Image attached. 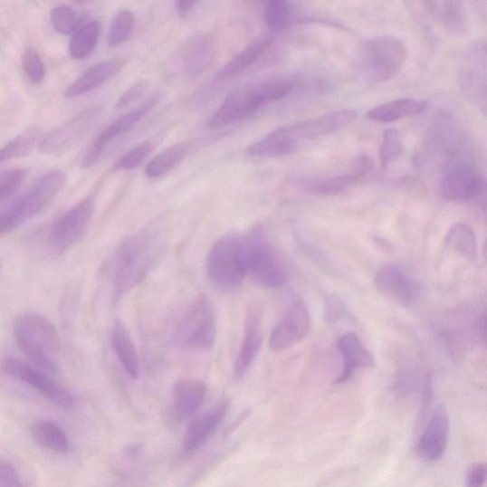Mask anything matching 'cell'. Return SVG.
<instances>
[{"label":"cell","instance_id":"cell-1","mask_svg":"<svg viewBox=\"0 0 487 487\" xmlns=\"http://www.w3.org/2000/svg\"><path fill=\"white\" fill-rule=\"evenodd\" d=\"M294 86L291 80L276 78L236 88L224 98L207 126L216 129L245 120L260 109L288 97Z\"/></svg>","mask_w":487,"mask_h":487},{"label":"cell","instance_id":"cell-2","mask_svg":"<svg viewBox=\"0 0 487 487\" xmlns=\"http://www.w3.org/2000/svg\"><path fill=\"white\" fill-rule=\"evenodd\" d=\"M160 251L158 236L148 232L133 234L121 244L112 266V295L115 301L142 282L155 266Z\"/></svg>","mask_w":487,"mask_h":487},{"label":"cell","instance_id":"cell-3","mask_svg":"<svg viewBox=\"0 0 487 487\" xmlns=\"http://www.w3.org/2000/svg\"><path fill=\"white\" fill-rule=\"evenodd\" d=\"M244 260L247 277L254 284L264 289H278L288 282V272L282 259L278 255L265 232L254 226L242 234Z\"/></svg>","mask_w":487,"mask_h":487},{"label":"cell","instance_id":"cell-4","mask_svg":"<svg viewBox=\"0 0 487 487\" xmlns=\"http://www.w3.org/2000/svg\"><path fill=\"white\" fill-rule=\"evenodd\" d=\"M66 175L53 170L36 179L30 188L0 213V237L11 234L41 213L64 188Z\"/></svg>","mask_w":487,"mask_h":487},{"label":"cell","instance_id":"cell-5","mask_svg":"<svg viewBox=\"0 0 487 487\" xmlns=\"http://www.w3.org/2000/svg\"><path fill=\"white\" fill-rule=\"evenodd\" d=\"M207 274L221 291L237 289L247 277L242 234H227L218 238L207 257Z\"/></svg>","mask_w":487,"mask_h":487},{"label":"cell","instance_id":"cell-6","mask_svg":"<svg viewBox=\"0 0 487 487\" xmlns=\"http://www.w3.org/2000/svg\"><path fill=\"white\" fill-rule=\"evenodd\" d=\"M407 53L406 44L398 37H376L368 41L362 49V71L370 81H390L399 76L406 64Z\"/></svg>","mask_w":487,"mask_h":487},{"label":"cell","instance_id":"cell-7","mask_svg":"<svg viewBox=\"0 0 487 487\" xmlns=\"http://www.w3.org/2000/svg\"><path fill=\"white\" fill-rule=\"evenodd\" d=\"M216 332L214 309L207 298L199 296L183 316L176 331V341L186 350H208L215 342Z\"/></svg>","mask_w":487,"mask_h":487},{"label":"cell","instance_id":"cell-8","mask_svg":"<svg viewBox=\"0 0 487 487\" xmlns=\"http://www.w3.org/2000/svg\"><path fill=\"white\" fill-rule=\"evenodd\" d=\"M95 213V197L89 196L56 220L50 230V249L62 254L76 246L84 236Z\"/></svg>","mask_w":487,"mask_h":487},{"label":"cell","instance_id":"cell-9","mask_svg":"<svg viewBox=\"0 0 487 487\" xmlns=\"http://www.w3.org/2000/svg\"><path fill=\"white\" fill-rule=\"evenodd\" d=\"M2 368L7 376L32 387L55 405L64 408L73 406L74 399L70 391L49 377L47 373L11 356L2 361Z\"/></svg>","mask_w":487,"mask_h":487},{"label":"cell","instance_id":"cell-10","mask_svg":"<svg viewBox=\"0 0 487 487\" xmlns=\"http://www.w3.org/2000/svg\"><path fill=\"white\" fill-rule=\"evenodd\" d=\"M159 97L158 95L149 98L146 102L128 114L112 121L93 140L87 149L82 159L83 167L95 166L102 158L111 142L128 134L157 105Z\"/></svg>","mask_w":487,"mask_h":487},{"label":"cell","instance_id":"cell-11","mask_svg":"<svg viewBox=\"0 0 487 487\" xmlns=\"http://www.w3.org/2000/svg\"><path fill=\"white\" fill-rule=\"evenodd\" d=\"M100 115V109L89 108L69 121L52 130L43 138L39 146L44 155L62 154L79 143L95 125Z\"/></svg>","mask_w":487,"mask_h":487},{"label":"cell","instance_id":"cell-12","mask_svg":"<svg viewBox=\"0 0 487 487\" xmlns=\"http://www.w3.org/2000/svg\"><path fill=\"white\" fill-rule=\"evenodd\" d=\"M311 328V318L302 300L296 299L286 315L271 334L270 349L285 350L306 339Z\"/></svg>","mask_w":487,"mask_h":487},{"label":"cell","instance_id":"cell-13","mask_svg":"<svg viewBox=\"0 0 487 487\" xmlns=\"http://www.w3.org/2000/svg\"><path fill=\"white\" fill-rule=\"evenodd\" d=\"M374 285L387 301L402 308L414 305L419 294L415 281L396 265L380 268L374 277Z\"/></svg>","mask_w":487,"mask_h":487},{"label":"cell","instance_id":"cell-14","mask_svg":"<svg viewBox=\"0 0 487 487\" xmlns=\"http://www.w3.org/2000/svg\"><path fill=\"white\" fill-rule=\"evenodd\" d=\"M440 191L447 201L472 200L484 193L485 178L477 167L460 164L443 177Z\"/></svg>","mask_w":487,"mask_h":487},{"label":"cell","instance_id":"cell-15","mask_svg":"<svg viewBox=\"0 0 487 487\" xmlns=\"http://www.w3.org/2000/svg\"><path fill=\"white\" fill-rule=\"evenodd\" d=\"M14 335L20 336L49 355L54 356L61 349V339L54 326L39 313H25L16 318Z\"/></svg>","mask_w":487,"mask_h":487},{"label":"cell","instance_id":"cell-16","mask_svg":"<svg viewBox=\"0 0 487 487\" xmlns=\"http://www.w3.org/2000/svg\"><path fill=\"white\" fill-rule=\"evenodd\" d=\"M358 114L352 110H341L320 117L290 125L291 133L298 145L329 136L351 124Z\"/></svg>","mask_w":487,"mask_h":487},{"label":"cell","instance_id":"cell-17","mask_svg":"<svg viewBox=\"0 0 487 487\" xmlns=\"http://www.w3.org/2000/svg\"><path fill=\"white\" fill-rule=\"evenodd\" d=\"M449 417L444 407L437 406L426 425L421 429L416 449L428 462H437L446 452L449 439Z\"/></svg>","mask_w":487,"mask_h":487},{"label":"cell","instance_id":"cell-18","mask_svg":"<svg viewBox=\"0 0 487 487\" xmlns=\"http://www.w3.org/2000/svg\"><path fill=\"white\" fill-rule=\"evenodd\" d=\"M262 341L263 331H262L261 313L255 307H251L247 312L243 341L234 364L236 379L240 380L246 376L256 360Z\"/></svg>","mask_w":487,"mask_h":487},{"label":"cell","instance_id":"cell-19","mask_svg":"<svg viewBox=\"0 0 487 487\" xmlns=\"http://www.w3.org/2000/svg\"><path fill=\"white\" fill-rule=\"evenodd\" d=\"M215 43L210 34L193 37L182 51V65L186 76L199 77L207 71L215 59Z\"/></svg>","mask_w":487,"mask_h":487},{"label":"cell","instance_id":"cell-20","mask_svg":"<svg viewBox=\"0 0 487 487\" xmlns=\"http://www.w3.org/2000/svg\"><path fill=\"white\" fill-rule=\"evenodd\" d=\"M344 362L343 370L335 384L347 382L356 369L372 368L376 365L373 355L362 344L359 336L353 332L347 333L337 342Z\"/></svg>","mask_w":487,"mask_h":487},{"label":"cell","instance_id":"cell-21","mask_svg":"<svg viewBox=\"0 0 487 487\" xmlns=\"http://www.w3.org/2000/svg\"><path fill=\"white\" fill-rule=\"evenodd\" d=\"M125 64L124 60L115 59L92 65L67 88L65 97L79 98L99 88L121 72Z\"/></svg>","mask_w":487,"mask_h":487},{"label":"cell","instance_id":"cell-22","mask_svg":"<svg viewBox=\"0 0 487 487\" xmlns=\"http://www.w3.org/2000/svg\"><path fill=\"white\" fill-rule=\"evenodd\" d=\"M207 395V385L192 378L179 379L174 387L175 414L180 420L192 418L199 410Z\"/></svg>","mask_w":487,"mask_h":487},{"label":"cell","instance_id":"cell-23","mask_svg":"<svg viewBox=\"0 0 487 487\" xmlns=\"http://www.w3.org/2000/svg\"><path fill=\"white\" fill-rule=\"evenodd\" d=\"M299 148L287 126L272 130L263 138L252 144L247 149V154L256 158H278L295 153Z\"/></svg>","mask_w":487,"mask_h":487},{"label":"cell","instance_id":"cell-24","mask_svg":"<svg viewBox=\"0 0 487 487\" xmlns=\"http://www.w3.org/2000/svg\"><path fill=\"white\" fill-rule=\"evenodd\" d=\"M228 409V403L224 402L207 414L192 423L183 440V451L193 454L207 441L221 424Z\"/></svg>","mask_w":487,"mask_h":487},{"label":"cell","instance_id":"cell-25","mask_svg":"<svg viewBox=\"0 0 487 487\" xmlns=\"http://www.w3.org/2000/svg\"><path fill=\"white\" fill-rule=\"evenodd\" d=\"M485 48L481 43L473 47L463 68V85L473 100L485 103Z\"/></svg>","mask_w":487,"mask_h":487},{"label":"cell","instance_id":"cell-26","mask_svg":"<svg viewBox=\"0 0 487 487\" xmlns=\"http://www.w3.org/2000/svg\"><path fill=\"white\" fill-rule=\"evenodd\" d=\"M111 346L128 376L138 378L139 374L138 353L127 327L119 318L112 326Z\"/></svg>","mask_w":487,"mask_h":487},{"label":"cell","instance_id":"cell-27","mask_svg":"<svg viewBox=\"0 0 487 487\" xmlns=\"http://www.w3.org/2000/svg\"><path fill=\"white\" fill-rule=\"evenodd\" d=\"M425 101L415 99H400L387 101L368 112V118L373 121L391 123L406 118L423 114L427 110Z\"/></svg>","mask_w":487,"mask_h":487},{"label":"cell","instance_id":"cell-28","mask_svg":"<svg viewBox=\"0 0 487 487\" xmlns=\"http://www.w3.org/2000/svg\"><path fill=\"white\" fill-rule=\"evenodd\" d=\"M271 47L268 39H262L243 49L215 74L217 81H226L252 68Z\"/></svg>","mask_w":487,"mask_h":487},{"label":"cell","instance_id":"cell-29","mask_svg":"<svg viewBox=\"0 0 487 487\" xmlns=\"http://www.w3.org/2000/svg\"><path fill=\"white\" fill-rule=\"evenodd\" d=\"M31 434L33 440L49 451L67 454L70 452V442L62 428L52 422L41 421L32 425Z\"/></svg>","mask_w":487,"mask_h":487},{"label":"cell","instance_id":"cell-30","mask_svg":"<svg viewBox=\"0 0 487 487\" xmlns=\"http://www.w3.org/2000/svg\"><path fill=\"white\" fill-rule=\"evenodd\" d=\"M101 25L97 21L86 23L72 35L70 54L74 60H83L95 51L100 37Z\"/></svg>","mask_w":487,"mask_h":487},{"label":"cell","instance_id":"cell-31","mask_svg":"<svg viewBox=\"0 0 487 487\" xmlns=\"http://www.w3.org/2000/svg\"><path fill=\"white\" fill-rule=\"evenodd\" d=\"M190 143H179L167 148L154 158L146 167V176L158 178L165 176L188 155Z\"/></svg>","mask_w":487,"mask_h":487},{"label":"cell","instance_id":"cell-32","mask_svg":"<svg viewBox=\"0 0 487 487\" xmlns=\"http://www.w3.org/2000/svg\"><path fill=\"white\" fill-rule=\"evenodd\" d=\"M40 139H43L41 128L30 126L0 148V164L28 156Z\"/></svg>","mask_w":487,"mask_h":487},{"label":"cell","instance_id":"cell-33","mask_svg":"<svg viewBox=\"0 0 487 487\" xmlns=\"http://www.w3.org/2000/svg\"><path fill=\"white\" fill-rule=\"evenodd\" d=\"M445 246L471 260L475 259L478 253L475 233L465 223L454 224L446 235Z\"/></svg>","mask_w":487,"mask_h":487},{"label":"cell","instance_id":"cell-34","mask_svg":"<svg viewBox=\"0 0 487 487\" xmlns=\"http://www.w3.org/2000/svg\"><path fill=\"white\" fill-rule=\"evenodd\" d=\"M360 183L349 173L345 176L314 177L301 183L306 192L317 196H334Z\"/></svg>","mask_w":487,"mask_h":487},{"label":"cell","instance_id":"cell-35","mask_svg":"<svg viewBox=\"0 0 487 487\" xmlns=\"http://www.w3.org/2000/svg\"><path fill=\"white\" fill-rule=\"evenodd\" d=\"M264 18L269 29L280 32L294 24L297 15L291 3L286 0H272L265 5Z\"/></svg>","mask_w":487,"mask_h":487},{"label":"cell","instance_id":"cell-36","mask_svg":"<svg viewBox=\"0 0 487 487\" xmlns=\"http://www.w3.org/2000/svg\"><path fill=\"white\" fill-rule=\"evenodd\" d=\"M429 10L440 17L448 31L455 33L465 29L463 4L461 2L426 3Z\"/></svg>","mask_w":487,"mask_h":487},{"label":"cell","instance_id":"cell-37","mask_svg":"<svg viewBox=\"0 0 487 487\" xmlns=\"http://www.w3.org/2000/svg\"><path fill=\"white\" fill-rule=\"evenodd\" d=\"M51 22L56 32L69 35L76 33L86 24V15L71 6L62 5L52 11Z\"/></svg>","mask_w":487,"mask_h":487},{"label":"cell","instance_id":"cell-38","mask_svg":"<svg viewBox=\"0 0 487 487\" xmlns=\"http://www.w3.org/2000/svg\"><path fill=\"white\" fill-rule=\"evenodd\" d=\"M15 343L26 356L28 360L34 366L47 374H58L60 368L56 365L52 356L39 347H35L20 336H14Z\"/></svg>","mask_w":487,"mask_h":487},{"label":"cell","instance_id":"cell-39","mask_svg":"<svg viewBox=\"0 0 487 487\" xmlns=\"http://www.w3.org/2000/svg\"><path fill=\"white\" fill-rule=\"evenodd\" d=\"M135 28V15L129 10H120L111 22L108 35L110 47L125 43L132 35Z\"/></svg>","mask_w":487,"mask_h":487},{"label":"cell","instance_id":"cell-40","mask_svg":"<svg viewBox=\"0 0 487 487\" xmlns=\"http://www.w3.org/2000/svg\"><path fill=\"white\" fill-rule=\"evenodd\" d=\"M404 142L397 129H387L383 135L380 147V161L383 167L396 162L403 155Z\"/></svg>","mask_w":487,"mask_h":487},{"label":"cell","instance_id":"cell-41","mask_svg":"<svg viewBox=\"0 0 487 487\" xmlns=\"http://www.w3.org/2000/svg\"><path fill=\"white\" fill-rule=\"evenodd\" d=\"M23 69L27 79L33 84H41L46 77V68L41 54L35 49L28 47L23 53Z\"/></svg>","mask_w":487,"mask_h":487},{"label":"cell","instance_id":"cell-42","mask_svg":"<svg viewBox=\"0 0 487 487\" xmlns=\"http://www.w3.org/2000/svg\"><path fill=\"white\" fill-rule=\"evenodd\" d=\"M155 145L145 141L119 158L114 167L117 171H132L143 163L154 151Z\"/></svg>","mask_w":487,"mask_h":487},{"label":"cell","instance_id":"cell-43","mask_svg":"<svg viewBox=\"0 0 487 487\" xmlns=\"http://www.w3.org/2000/svg\"><path fill=\"white\" fill-rule=\"evenodd\" d=\"M27 176L25 168H12L0 175V204L11 198L22 188Z\"/></svg>","mask_w":487,"mask_h":487},{"label":"cell","instance_id":"cell-44","mask_svg":"<svg viewBox=\"0 0 487 487\" xmlns=\"http://www.w3.org/2000/svg\"><path fill=\"white\" fill-rule=\"evenodd\" d=\"M148 88L147 80H139L130 85L119 99L117 103L118 109H124L142 99Z\"/></svg>","mask_w":487,"mask_h":487},{"label":"cell","instance_id":"cell-45","mask_svg":"<svg viewBox=\"0 0 487 487\" xmlns=\"http://www.w3.org/2000/svg\"><path fill=\"white\" fill-rule=\"evenodd\" d=\"M347 314V308L341 298L337 295H329L326 300L324 317L328 323H336Z\"/></svg>","mask_w":487,"mask_h":487},{"label":"cell","instance_id":"cell-46","mask_svg":"<svg viewBox=\"0 0 487 487\" xmlns=\"http://www.w3.org/2000/svg\"><path fill=\"white\" fill-rule=\"evenodd\" d=\"M374 170V162L368 155H360L353 161L349 174L362 182Z\"/></svg>","mask_w":487,"mask_h":487},{"label":"cell","instance_id":"cell-47","mask_svg":"<svg viewBox=\"0 0 487 487\" xmlns=\"http://www.w3.org/2000/svg\"><path fill=\"white\" fill-rule=\"evenodd\" d=\"M0 487H27L24 485L14 466L8 463H0Z\"/></svg>","mask_w":487,"mask_h":487},{"label":"cell","instance_id":"cell-48","mask_svg":"<svg viewBox=\"0 0 487 487\" xmlns=\"http://www.w3.org/2000/svg\"><path fill=\"white\" fill-rule=\"evenodd\" d=\"M486 480V465L479 463L474 465L467 474V487H483Z\"/></svg>","mask_w":487,"mask_h":487},{"label":"cell","instance_id":"cell-49","mask_svg":"<svg viewBox=\"0 0 487 487\" xmlns=\"http://www.w3.org/2000/svg\"><path fill=\"white\" fill-rule=\"evenodd\" d=\"M197 5V2H177L175 4V9L178 15L186 16L188 15Z\"/></svg>","mask_w":487,"mask_h":487},{"label":"cell","instance_id":"cell-50","mask_svg":"<svg viewBox=\"0 0 487 487\" xmlns=\"http://www.w3.org/2000/svg\"><path fill=\"white\" fill-rule=\"evenodd\" d=\"M137 446L138 445L133 444L132 447L127 449L129 456L133 457L138 455V453L139 452V447Z\"/></svg>","mask_w":487,"mask_h":487}]
</instances>
